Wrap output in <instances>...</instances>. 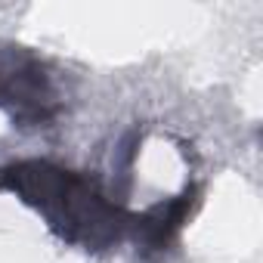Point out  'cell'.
<instances>
[{"label": "cell", "instance_id": "cell-1", "mask_svg": "<svg viewBox=\"0 0 263 263\" xmlns=\"http://www.w3.org/2000/svg\"><path fill=\"white\" fill-rule=\"evenodd\" d=\"M4 177L7 186L19 192L22 201L34 204L65 241L84 248H105L118 241L121 229L127 226L121 208L74 171L47 161H25L4 171Z\"/></svg>", "mask_w": 263, "mask_h": 263}, {"label": "cell", "instance_id": "cell-2", "mask_svg": "<svg viewBox=\"0 0 263 263\" xmlns=\"http://www.w3.org/2000/svg\"><path fill=\"white\" fill-rule=\"evenodd\" d=\"M0 108L19 124H44L56 111V93L47 68L16 50H0Z\"/></svg>", "mask_w": 263, "mask_h": 263}]
</instances>
